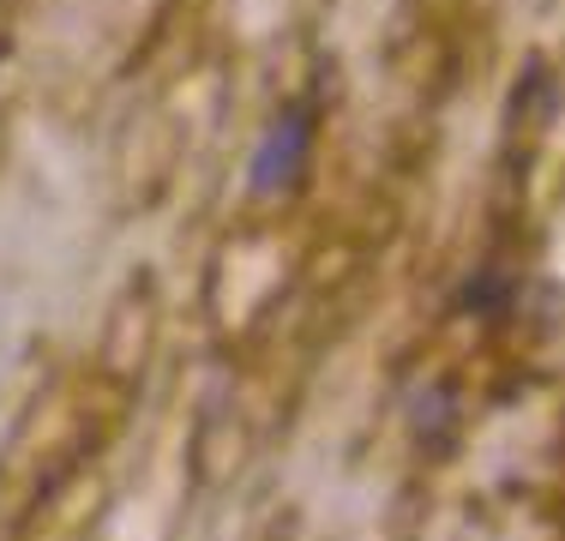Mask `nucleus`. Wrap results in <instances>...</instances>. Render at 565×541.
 <instances>
[{
	"label": "nucleus",
	"instance_id": "1",
	"mask_svg": "<svg viewBox=\"0 0 565 541\" xmlns=\"http://www.w3.org/2000/svg\"><path fill=\"white\" fill-rule=\"evenodd\" d=\"M307 151H313V103H295L289 115L265 132L259 157H253V193H282V187H295Z\"/></svg>",
	"mask_w": 565,
	"mask_h": 541
}]
</instances>
